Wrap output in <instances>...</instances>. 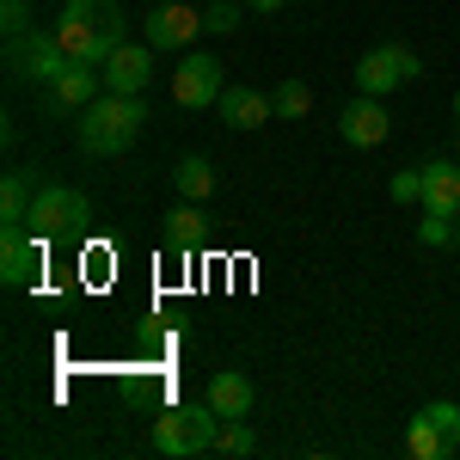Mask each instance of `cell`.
<instances>
[{
    "label": "cell",
    "mask_w": 460,
    "mask_h": 460,
    "mask_svg": "<svg viewBox=\"0 0 460 460\" xmlns=\"http://www.w3.org/2000/svg\"><path fill=\"white\" fill-rule=\"evenodd\" d=\"M56 43L68 49L74 68H105L111 56L129 43L123 37V6L117 0H68L56 19Z\"/></svg>",
    "instance_id": "1"
},
{
    "label": "cell",
    "mask_w": 460,
    "mask_h": 460,
    "mask_svg": "<svg viewBox=\"0 0 460 460\" xmlns=\"http://www.w3.org/2000/svg\"><path fill=\"white\" fill-rule=\"evenodd\" d=\"M147 123V105L142 93H105V99H93V105L80 111V147L86 154H99V160H117V154H129L136 136H142Z\"/></svg>",
    "instance_id": "2"
},
{
    "label": "cell",
    "mask_w": 460,
    "mask_h": 460,
    "mask_svg": "<svg viewBox=\"0 0 460 460\" xmlns=\"http://www.w3.org/2000/svg\"><path fill=\"white\" fill-rule=\"evenodd\" d=\"M215 436H221V411L203 399V405H172V411H160L147 442H154L160 455H172V460H190V455H209Z\"/></svg>",
    "instance_id": "3"
},
{
    "label": "cell",
    "mask_w": 460,
    "mask_h": 460,
    "mask_svg": "<svg viewBox=\"0 0 460 460\" xmlns=\"http://www.w3.org/2000/svg\"><path fill=\"white\" fill-rule=\"evenodd\" d=\"M418 74H424L418 49H405V43H381V49H368V56L356 62V86L375 93V99H387V93H399V86H411Z\"/></svg>",
    "instance_id": "4"
},
{
    "label": "cell",
    "mask_w": 460,
    "mask_h": 460,
    "mask_svg": "<svg viewBox=\"0 0 460 460\" xmlns=\"http://www.w3.org/2000/svg\"><path fill=\"white\" fill-rule=\"evenodd\" d=\"M86 215H93V203H86L80 190H68V184H43L25 227L43 234V240H56V234H80V227H86Z\"/></svg>",
    "instance_id": "5"
},
{
    "label": "cell",
    "mask_w": 460,
    "mask_h": 460,
    "mask_svg": "<svg viewBox=\"0 0 460 460\" xmlns=\"http://www.w3.org/2000/svg\"><path fill=\"white\" fill-rule=\"evenodd\" d=\"M74 62L68 49L56 43V31H25L19 43H13V74L19 80H37V86H49V80H62Z\"/></svg>",
    "instance_id": "6"
},
{
    "label": "cell",
    "mask_w": 460,
    "mask_h": 460,
    "mask_svg": "<svg viewBox=\"0 0 460 460\" xmlns=\"http://www.w3.org/2000/svg\"><path fill=\"white\" fill-rule=\"evenodd\" d=\"M221 86H227V80H221V62H215V56H203V49H184V68L172 74V99L184 111H209L215 99H221Z\"/></svg>",
    "instance_id": "7"
},
{
    "label": "cell",
    "mask_w": 460,
    "mask_h": 460,
    "mask_svg": "<svg viewBox=\"0 0 460 460\" xmlns=\"http://www.w3.org/2000/svg\"><path fill=\"white\" fill-rule=\"evenodd\" d=\"M43 270V234L31 227H6L0 234V283L6 288H31Z\"/></svg>",
    "instance_id": "8"
},
{
    "label": "cell",
    "mask_w": 460,
    "mask_h": 460,
    "mask_svg": "<svg viewBox=\"0 0 460 460\" xmlns=\"http://www.w3.org/2000/svg\"><path fill=\"white\" fill-rule=\"evenodd\" d=\"M387 129H393V117H387V105H381L375 93H362V99H350V105L338 111V136H344L350 147H381Z\"/></svg>",
    "instance_id": "9"
},
{
    "label": "cell",
    "mask_w": 460,
    "mask_h": 460,
    "mask_svg": "<svg viewBox=\"0 0 460 460\" xmlns=\"http://www.w3.org/2000/svg\"><path fill=\"white\" fill-rule=\"evenodd\" d=\"M154 80V43H123L105 62V93H142Z\"/></svg>",
    "instance_id": "10"
},
{
    "label": "cell",
    "mask_w": 460,
    "mask_h": 460,
    "mask_svg": "<svg viewBox=\"0 0 460 460\" xmlns=\"http://www.w3.org/2000/svg\"><path fill=\"white\" fill-rule=\"evenodd\" d=\"M215 111H221V123L227 129H258V123H270L277 111H270V99L258 93V86H221V99H215Z\"/></svg>",
    "instance_id": "11"
},
{
    "label": "cell",
    "mask_w": 460,
    "mask_h": 460,
    "mask_svg": "<svg viewBox=\"0 0 460 460\" xmlns=\"http://www.w3.org/2000/svg\"><path fill=\"white\" fill-rule=\"evenodd\" d=\"M203 31V13H190V6H160L154 19H147V43L154 49H190V37Z\"/></svg>",
    "instance_id": "12"
},
{
    "label": "cell",
    "mask_w": 460,
    "mask_h": 460,
    "mask_svg": "<svg viewBox=\"0 0 460 460\" xmlns=\"http://www.w3.org/2000/svg\"><path fill=\"white\" fill-rule=\"evenodd\" d=\"M99 86H105V68H68L62 80L43 86V99H49V111H86L99 99Z\"/></svg>",
    "instance_id": "13"
},
{
    "label": "cell",
    "mask_w": 460,
    "mask_h": 460,
    "mask_svg": "<svg viewBox=\"0 0 460 460\" xmlns=\"http://www.w3.org/2000/svg\"><path fill=\"white\" fill-rule=\"evenodd\" d=\"M203 240H209V221H203V209L184 197V203L166 215V258H190Z\"/></svg>",
    "instance_id": "14"
},
{
    "label": "cell",
    "mask_w": 460,
    "mask_h": 460,
    "mask_svg": "<svg viewBox=\"0 0 460 460\" xmlns=\"http://www.w3.org/2000/svg\"><path fill=\"white\" fill-rule=\"evenodd\" d=\"M424 209L429 215H460V166L455 160H429L424 166Z\"/></svg>",
    "instance_id": "15"
},
{
    "label": "cell",
    "mask_w": 460,
    "mask_h": 460,
    "mask_svg": "<svg viewBox=\"0 0 460 460\" xmlns=\"http://www.w3.org/2000/svg\"><path fill=\"white\" fill-rule=\"evenodd\" d=\"M203 399H209L221 418H246L252 411V381L234 375V368H221V375H209V393H203Z\"/></svg>",
    "instance_id": "16"
},
{
    "label": "cell",
    "mask_w": 460,
    "mask_h": 460,
    "mask_svg": "<svg viewBox=\"0 0 460 460\" xmlns=\"http://www.w3.org/2000/svg\"><path fill=\"white\" fill-rule=\"evenodd\" d=\"M405 455H411V460H448L455 448H448V436L436 429V418H429V411H418V418L405 424Z\"/></svg>",
    "instance_id": "17"
},
{
    "label": "cell",
    "mask_w": 460,
    "mask_h": 460,
    "mask_svg": "<svg viewBox=\"0 0 460 460\" xmlns=\"http://www.w3.org/2000/svg\"><path fill=\"white\" fill-rule=\"evenodd\" d=\"M31 203H37L31 178L6 172V184H0V221H6V227H25V221H31Z\"/></svg>",
    "instance_id": "18"
},
{
    "label": "cell",
    "mask_w": 460,
    "mask_h": 460,
    "mask_svg": "<svg viewBox=\"0 0 460 460\" xmlns=\"http://www.w3.org/2000/svg\"><path fill=\"white\" fill-rule=\"evenodd\" d=\"M172 184H178V197H190V203H203V197L215 190V166L203 160V154H184V160L172 166Z\"/></svg>",
    "instance_id": "19"
},
{
    "label": "cell",
    "mask_w": 460,
    "mask_h": 460,
    "mask_svg": "<svg viewBox=\"0 0 460 460\" xmlns=\"http://www.w3.org/2000/svg\"><path fill=\"white\" fill-rule=\"evenodd\" d=\"M270 111H277V117H307V111H314V86H307V80H283V86L270 93Z\"/></svg>",
    "instance_id": "20"
},
{
    "label": "cell",
    "mask_w": 460,
    "mask_h": 460,
    "mask_svg": "<svg viewBox=\"0 0 460 460\" xmlns=\"http://www.w3.org/2000/svg\"><path fill=\"white\" fill-rule=\"evenodd\" d=\"M252 448H258V436H252L246 429V418H221V436H215V455H252Z\"/></svg>",
    "instance_id": "21"
},
{
    "label": "cell",
    "mask_w": 460,
    "mask_h": 460,
    "mask_svg": "<svg viewBox=\"0 0 460 460\" xmlns=\"http://www.w3.org/2000/svg\"><path fill=\"white\" fill-rule=\"evenodd\" d=\"M418 240H424V246H460V215H429V209H424V221H418Z\"/></svg>",
    "instance_id": "22"
},
{
    "label": "cell",
    "mask_w": 460,
    "mask_h": 460,
    "mask_svg": "<svg viewBox=\"0 0 460 460\" xmlns=\"http://www.w3.org/2000/svg\"><path fill=\"white\" fill-rule=\"evenodd\" d=\"M424 411H429V418H436V429L448 436V448H455V455H460V405H455V399H429Z\"/></svg>",
    "instance_id": "23"
},
{
    "label": "cell",
    "mask_w": 460,
    "mask_h": 460,
    "mask_svg": "<svg viewBox=\"0 0 460 460\" xmlns=\"http://www.w3.org/2000/svg\"><path fill=\"white\" fill-rule=\"evenodd\" d=\"M0 31H6V43H19L31 31V6L25 0H0Z\"/></svg>",
    "instance_id": "24"
},
{
    "label": "cell",
    "mask_w": 460,
    "mask_h": 460,
    "mask_svg": "<svg viewBox=\"0 0 460 460\" xmlns=\"http://www.w3.org/2000/svg\"><path fill=\"white\" fill-rule=\"evenodd\" d=\"M234 25H240V6H234V0H215V6H203V31L227 37Z\"/></svg>",
    "instance_id": "25"
},
{
    "label": "cell",
    "mask_w": 460,
    "mask_h": 460,
    "mask_svg": "<svg viewBox=\"0 0 460 460\" xmlns=\"http://www.w3.org/2000/svg\"><path fill=\"white\" fill-rule=\"evenodd\" d=\"M393 203H424V166H411V172L393 178Z\"/></svg>",
    "instance_id": "26"
},
{
    "label": "cell",
    "mask_w": 460,
    "mask_h": 460,
    "mask_svg": "<svg viewBox=\"0 0 460 460\" xmlns=\"http://www.w3.org/2000/svg\"><path fill=\"white\" fill-rule=\"evenodd\" d=\"M246 6H252V13H283L288 0H246Z\"/></svg>",
    "instance_id": "27"
},
{
    "label": "cell",
    "mask_w": 460,
    "mask_h": 460,
    "mask_svg": "<svg viewBox=\"0 0 460 460\" xmlns=\"http://www.w3.org/2000/svg\"><path fill=\"white\" fill-rule=\"evenodd\" d=\"M455 123H460V93H455Z\"/></svg>",
    "instance_id": "28"
}]
</instances>
